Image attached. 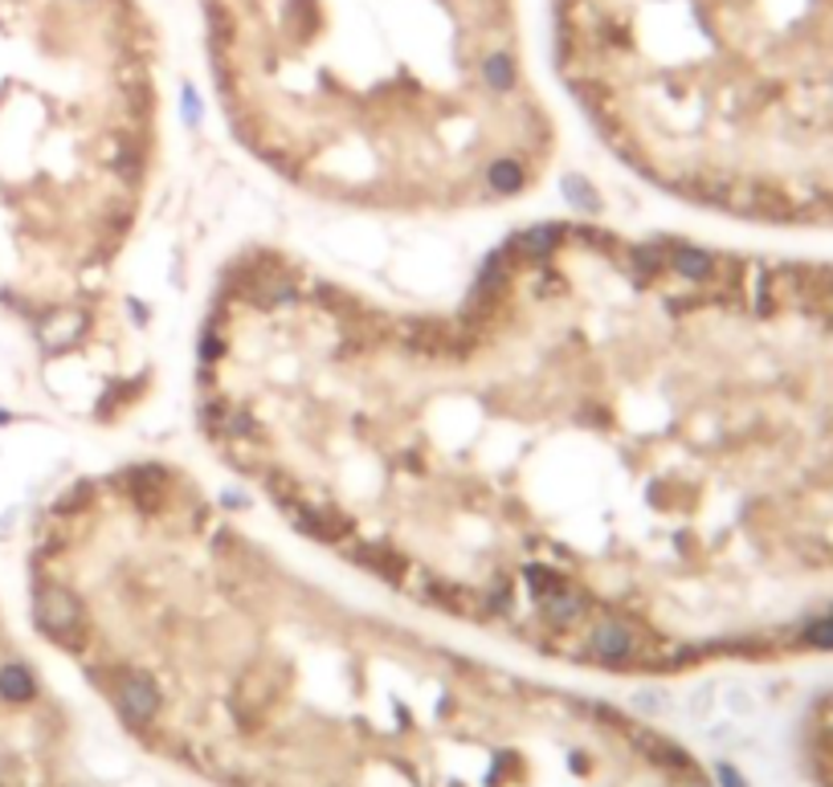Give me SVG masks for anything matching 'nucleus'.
Instances as JSON below:
<instances>
[{"instance_id": "3", "label": "nucleus", "mask_w": 833, "mask_h": 787, "mask_svg": "<svg viewBox=\"0 0 833 787\" xmlns=\"http://www.w3.org/2000/svg\"><path fill=\"white\" fill-rule=\"evenodd\" d=\"M119 702H123V710L131 723H148L155 714V706H160V698H155V686L148 682V677H123V686H119Z\"/></svg>"}, {"instance_id": "2", "label": "nucleus", "mask_w": 833, "mask_h": 787, "mask_svg": "<svg viewBox=\"0 0 833 787\" xmlns=\"http://www.w3.org/2000/svg\"><path fill=\"white\" fill-rule=\"evenodd\" d=\"M33 613H38V625L50 633V637H70L78 628V608L74 601L66 596V592H58V587H46L38 596V604H33Z\"/></svg>"}, {"instance_id": "5", "label": "nucleus", "mask_w": 833, "mask_h": 787, "mask_svg": "<svg viewBox=\"0 0 833 787\" xmlns=\"http://www.w3.org/2000/svg\"><path fill=\"white\" fill-rule=\"evenodd\" d=\"M593 653L601 662H625L633 653V637L621 625H596L593 628Z\"/></svg>"}, {"instance_id": "6", "label": "nucleus", "mask_w": 833, "mask_h": 787, "mask_svg": "<svg viewBox=\"0 0 833 787\" xmlns=\"http://www.w3.org/2000/svg\"><path fill=\"white\" fill-rule=\"evenodd\" d=\"M0 698L4 702H29L33 698V677H29L26 665H4L0 669Z\"/></svg>"}, {"instance_id": "4", "label": "nucleus", "mask_w": 833, "mask_h": 787, "mask_svg": "<svg viewBox=\"0 0 833 787\" xmlns=\"http://www.w3.org/2000/svg\"><path fill=\"white\" fill-rule=\"evenodd\" d=\"M715 262H720V258H711V253H703V250H691V245H679V250L670 253V270H674L682 282H707V278L715 274Z\"/></svg>"}, {"instance_id": "9", "label": "nucleus", "mask_w": 833, "mask_h": 787, "mask_svg": "<svg viewBox=\"0 0 833 787\" xmlns=\"http://www.w3.org/2000/svg\"><path fill=\"white\" fill-rule=\"evenodd\" d=\"M528 584L535 587V596H540V601H548L552 592H560V587H564V579H560L555 572H543V567H528Z\"/></svg>"}, {"instance_id": "12", "label": "nucleus", "mask_w": 833, "mask_h": 787, "mask_svg": "<svg viewBox=\"0 0 833 787\" xmlns=\"http://www.w3.org/2000/svg\"><path fill=\"white\" fill-rule=\"evenodd\" d=\"M564 192H569L572 201H584L589 209H596V196L589 192V184H576V180H569V184H564Z\"/></svg>"}, {"instance_id": "13", "label": "nucleus", "mask_w": 833, "mask_h": 787, "mask_svg": "<svg viewBox=\"0 0 833 787\" xmlns=\"http://www.w3.org/2000/svg\"><path fill=\"white\" fill-rule=\"evenodd\" d=\"M686 787H703V784H686Z\"/></svg>"}, {"instance_id": "1", "label": "nucleus", "mask_w": 833, "mask_h": 787, "mask_svg": "<svg viewBox=\"0 0 833 787\" xmlns=\"http://www.w3.org/2000/svg\"><path fill=\"white\" fill-rule=\"evenodd\" d=\"M809 763L817 775V787H833V694L821 698L813 723H809Z\"/></svg>"}, {"instance_id": "7", "label": "nucleus", "mask_w": 833, "mask_h": 787, "mask_svg": "<svg viewBox=\"0 0 833 787\" xmlns=\"http://www.w3.org/2000/svg\"><path fill=\"white\" fill-rule=\"evenodd\" d=\"M543 608H548V616H552L555 625H572V620H581V613H584L581 596H572L569 587H560V592H552V596L543 601Z\"/></svg>"}, {"instance_id": "11", "label": "nucleus", "mask_w": 833, "mask_h": 787, "mask_svg": "<svg viewBox=\"0 0 833 787\" xmlns=\"http://www.w3.org/2000/svg\"><path fill=\"white\" fill-rule=\"evenodd\" d=\"M552 238H555V229H531L528 238H523V250H528V253L552 250Z\"/></svg>"}, {"instance_id": "10", "label": "nucleus", "mask_w": 833, "mask_h": 787, "mask_svg": "<svg viewBox=\"0 0 833 787\" xmlns=\"http://www.w3.org/2000/svg\"><path fill=\"white\" fill-rule=\"evenodd\" d=\"M515 184H519L515 163H494V168H491V188H499V192H511Z\"/></svg>"}, {"instance_id": "8", "label": "nucleus", "mask_w": 833, "mask_h": 787, "mask_svg": "<svg viewBox=\"0 0 833 787\" xmlns=\"http://www.w3.org/2000/svg\"><path fill=\"white\" fill-rule=\"evenodd\" d=\"M482 78H486L491 90H511L515 87V62H511L506 53H491V58L482 62Z\"/></svg>"}]
</instances>
